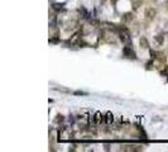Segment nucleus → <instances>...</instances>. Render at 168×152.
Segmentation results:
<instances>
[{
  "instance_id": "6",
  "label": "nucleus",
  "mask_w": 168,
  "mask_h": 152,
  "mask_svg": "<svg viewBox=\"0 0 168 152\" xmlns=\"http://www.w3.org/2000/svg\"><path fill=\"white\" fill-rule=\"evenodd\" d=\"M142 3H143V0H134V1H133V4H134V9H138L139 6H140Z\"/></svg>"
},
{
  "instance_id": "1",
  "label": "nucleus",
  "mask_w": 168,
  "mask_h": 152,
  "mask_svg": "<svg viewBox=\"0 0 168 152\" xmlns=\"http://www.w3.org/2000/svg\"><path fill=\"white\" fill-rule=\"evenodd\" d=\"M144 15H145V18L148 19V20H153L157 17V9L156 8H152V6H149V8L145 9Z\"/></svg>"
},
{
  "instance_id": "2",
  "label": "nucleus",
  "mask_w": 168,
  "mask_h": 152,
  "mask_svg": "<svg viewBox=\"0 0 168 152\" xmlns=\"http://www.w3.org/2000/svg\"><path fill=\"white\" fill-rule=\"evenodd\" d=\"M124 55L127 57H130V58H135V53H134V51L132 50V47L130 46H127V47H124Z\"/></svg>"
},
{
  "instance_id": "4",
  "label": "nucleus",
  "mask_w": 168,
  "mask_h": 152,
  "mask_svg": "<svg viewBox=\"0 0 168 152\" xmlns=\"http://www.w3.org/2000/svg\"><path fill=\"white\" fill-rule=\"evenodd\" d=\"M133 19H134V14H133V13H127V14H124L121 17V20H123V22H130Z\"/></svg>"
},
{
  "instance_id": "7",
  "label": "nucleus",
  "mask_w": 168,
  "mask_h": 152,
  "mask_svg": "<svg viewBox=\"0 0 168 152\" xmlns=\"http://www.w3.org/2000/svg\"><path fill=\"white\" fill-rule=\"evenodd\" d=\"M106 117H107V123H111V122H113V114H110V113H107L106 114Z\"/></svg>"
},
{
  "instance_id": "5",
  "label": "nucleus",
  "mask_w": 168,
  "mask_h": 152,
  "mask_svg": "<svg viewBox=\"0 0 168 152\" xmlns=\"http://www.w3.org/2000/svg\"><path fill=\"white\" fill-rule=\"evenodd\" d=\"M139 44H140L142 48H148L149 47V42H148V39H147L145 37H142L140 39H139Z\"/></svg>"
},
{
  "instance_id": "3",
  "label": "nucleus",
  "mask_w": 168,
  "mask_h": 152,
  "mask_svg": "<svg viewBox=\"0 0 168 152\" xmlns=\"http://www.w3.org/2000/svg\"><path fill=\"white\" fill-rule=\"evenodd\" d=\"M153 41H154V43L157 46H162L163 42H164V37L163 34H157V36L153 37Z\"/></svg>"
}]
</instances>
